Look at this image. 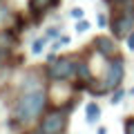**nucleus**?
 Listing matches in <instances>:
<instances>
[{
    "instance_id": "obj_10",
    "label": "nucleus",
    "mask_w": 134,
    "mask_h": 134,
    "mask_svg": "<svg viewBox=\"0 0 134 134\" xmlns=\"http://www.w3.org/2000/svg\"><path fill=\"white\" fill-rule=\"evenodd\" d=\"M125 134H134V116L125 121Z\"/></svg>"
},
{
    "instance_id": "obj_6",
    "label": "nucleus",
    "mask_w": 134,
    "mask_h": 134,
    "mask_svg": "<svg viewBox=\"0 0 134 134\" xmlns=\"http://www.w3.org/2000/svg\"><path fill=\"white\" fill-rule=\"evenodd\" d=\"M94 47H96V52H98L100 56H105V58H110V56H114V54H116L114 40H112V38H105V36H98V38L94 40Z\"/></svg>"
},
{
    "instance_id": "obj_13",
    "label": "nucleus",
    "mask_w": 134,
    "mask_h": 134,
    "mask_svg": "<svg viewBox=\"0 0 134 134\" xmlns=\"http://www.w3.org/2000/svg\"><path fill=\"white\" fill-rule=\"evenodd\" d=\"M87 29H90V23H87V20H81V23L76 25V31H87Z\"/></svg>"
},
{
    "instance_id": "obj_16",
    "label": "nucleus",
    "mask_w": 134,
    "mask_h": 134,
    "mask_svg": "<svg viewBox=\"0 0 134 134\" xmlns=\"http://www.w3.org/2000/svg\"><path fill=\"white\" fill-rule=\"evenodd\" d=\"M105 23H107L105 16H98V25H100V27H105Z\"/></svg>"
},
{
    "instance_id": "obj_11",
    "label": "nucleus",
    "mask_w": 134,
    "mask_h": 134,
    "mask_svg": "<svg viewBox=\"0 0 134 134\" xmlns=\"http://www.w3.org/2000/svg\"><path fill=\"white\" fill-rule=\"evenodd\" d=\"M43 47H45V40H36L34 47H31V52H34V54H40V52H43Z\"/></svg>"
},
{
    "instance_id": "obj_18",
    "label": "nucleus",
    "mask_w": 134,
    "mask_h": 134,
    "mask_svg": "<svg viewBox=\"0 0 134 134\" xmlns=\"http://www.w3.org/2000/svg\"><path fill=\"white\" fill-rule=\"evenodd\" d=\"M0 58H2V52H0Z\"/></svg>"
},
{
    "instance_id": "obj_8",
    "label": "nucleus",
    "mask_w": 134,
    "mask_h": 134,
    "mask_svg": "<svg viewBox=\"0 0 134 134\" xmlns=\"http://www.w3.org/2000/svg\"><path fill=\"white\" fill-rule=\"evenodd\" d=\"M52 5H56V0H29V9L34 14H40V11L49 9Z\"/></svg>"
},
{
    "instance_id": "obj_9",
    "label": "nucleus",
    "mask_w": 134,
    "mask_h": 134,
    "mask_svg": "<svg viewBox=\"0 0 134 134\" xmlns=\"http://www.w3.org/2000/svg\"><path fill=\"white\" fill-rule=\"evenodd\" d=\"M76 74H78V78H83V81H90V67H87V63H78L76 65Z\"/></svg>"
},
{
    "instance_id": "obj_7",
    "label": "nucleus",
    "mask_w": 134,
    "mask_h": 134,
    "mask_svg": "<svg viewBox=\"0 0 134 134\" xmlns=\"http://www.w3.org/2000/svg\"><path fill=\"white\" fill-rule=\"evenodd\" d=\"M85 119H87V123H90V125H94L96 121L100 119V107L96 105V103H87V107H85Z\"/></svg>"
},
{
    "instance_id": "obj_1",
    "label": "nucleus",
    "mask_w": 134,
    "mask_h": 134,
    "mask_svg": "<svg viewBox=\"0 0 134 134\" xmlns=\"http://www.w3.org/2000/svg\"><path fill=\"white\" fill-rule=\"evenodd\" d=\"M45 103H47V96H45L43 90H27L20 96L18 105H16V116H18V121H23V123L34 121L40 112H43Z\"/></svg>"
},
{
    "instance_id": "obj_17",
    "label": "nucleus",
    "mask_w": 134,
    "mask_h": 134,
    "mask_svg": "<svg viewBox=\"0 0 134 134\" xmlns=\"http://www.w3.org/2000/svg\"><path fill=\"white\" fill-rule=\"evenodd\" d=\"M96 134H107V130L105 127H98V130H96Z\"/></svg>"
},
{
    "instance_id": "obj_5",
    "label": "nucleus",
    "mask_w": 134,
    "mask_h": 134,
    "mask_svg": "<svg viewBox=\"0 0 134 134\" xmlns=\"http://www.w3.org/2000/svg\"><path fill=\"white\" fill-rule=\"evenodd\" d=\"M132 25H134V16H127V14H119L112 23V31H114L116 38H123L127 34H132Z\"/></svg>"
},
{
    "instance_id": "obj_3",
    "label": "nucleus",
    "mask_w": 134,
    "mask_h": 134,
    "mask_svg": "<svg viewBox=\"0 0 134 134\" xmlns=\"http://www.w3.org/2000/svg\"><path fill=\"white\" fill-rule=\"evenodd\" d=\"M74 74H76V65H74L72 58H58L49 67V78L52 81H67Z\"/></svg>"
},
{
    "instance_id": "obj_4",
    "label": "nucleus",
    "mask_w": 134,
    "mask_h": 134,
    "mask_svg": "<svg viewBox=\"0 0 134 134\" xmlns=\"http://www.w3.org/2000/svg\"><path fill=\"white\" fill-rule=\"evenodd\" d=\"M65 114L63 112H52L40 123V134H63L65 132Z\"/></svg>"
},
{
    "instance_id": "obj_14",
    "label": "nucleus",
    "mask_w": 134,
    "mask_h": 134,
    "mask_svg": "<svg viewBox=\"0 0 134 134\" xmlns=\"http://www.w3.org/2000/svg\"><path fill=\"white\" fill-rule=\"evenodd\" d=\"M72 16H74L76 20H81V18H83V9H78V7H76V9H72Z\"/></svg>"
},
{
    "instance_id": "obj_15",
    "label": "nucleus",
    "mask_w": 134,
    "mask_h": 134,
    "mask_svg": "<svg viewBox=\"0 0 134 134\" xmlns=\"http://www.w3.org/2000/svg\"><path fill=\"white\" fill-rule=\"evenodd\" d=\"M127 47L134 49V34H127Z\"/></svg>"
},
{
    "instance_id": "obj_2",
    "label": "nucleus",
    "mask_w": 134,
    "mask_h": 134,
    "mask_svg": "<svg viewBox=\"0 0 134 134\" xmlns=\"http://www.w3.org/2000/svg\"><path fill=\"white\" fill-rule=\"evenodd\" d=\"M123 76H125L123 58H114V60H110V65H107V69H105V78H103V87H105V90H119Z\"/></svg>"
},
{
    "instance_id": "obj_12",
    "label": "nucleus",
    "mask_w": 134,
    "mask_h": 134,
    "mask_svg": "<svg viewBox=\"0 0 134 134\" xmlns=\"http://www.w3.org/2000/svg\"><path fill=\"white\" fill-rule=\"evenodd\" d=\"M123 96H125V92H123V90H116V92H114V96H112V103H114V105H116V103H121V98H123Z\"/></svg>"
}]
</instances>
